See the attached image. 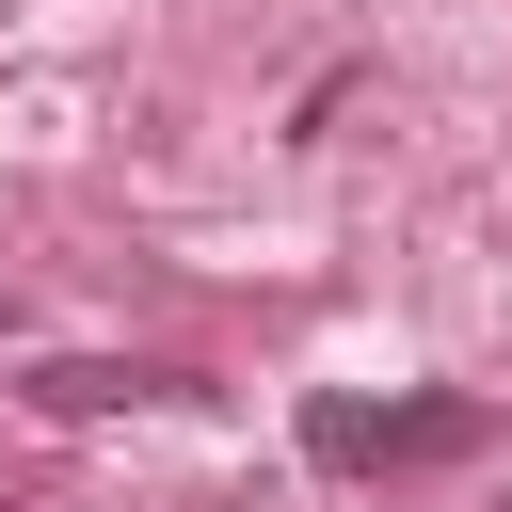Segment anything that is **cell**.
<instances>
[{
  "label": "cell",
  "mask_w": 512,
  "mask_h": 512,
  "mask_svg": "<svg viewBox=\"0 0 512 512\" xmlns=\"http://www.w3.org/2000/svg\"><path fill=\"white\" fill-rule=\"evenodd\" d=\"M304 448L320 464H448V448H480V400H304Z\"/></svg>",
  "instance_id": "obj_1"
},
{
  "label": "cell",
  "mask_w": 512,
  "mask_h": 512,
  "mask_svg": "<svg viewBox=\"0 0 512 512\" xmlns=\"http://www.w3.org/2000/svg\"><path fill=\"white\" fill-rule=\"evenodd\" d=\"M32 400L48 416H112V400H176L160 368H96V352H64V368H32Z\"/></svg>",
  "instance_id": "obj_2"
}]
</instances>
